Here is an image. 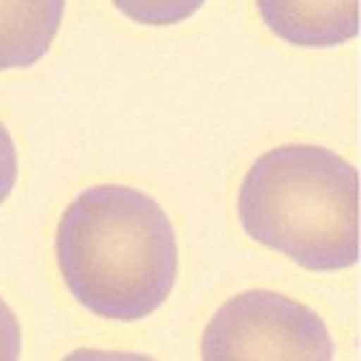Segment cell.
Masks as SVG:
<instances>
[{"label":"cell","mask_w":361,"mask_h":361,"mask_svg":"<svg viewBox=\"0 0 361 361\" xmlns=\"http://www.w3.org/2000/svg\"><path fill=\"white\" fill-rule=\"evenodd\" d=\"M56 261L71 295L116 322L151 317L169 298L180 269L169 216L127 185H95L66 206Z\"/></svg>","instance_id":"obj_1"},{"label":"cell","mask_w":361,"mask_h":361,"mask_svg":"<svg viewBox=\"0 0 361 361\" xmlns=\"http://www.w3.org/2000/svg\"><path fill=\"white\" fill-rule=\"evenodd\" d=\"M238 214L253 240L303 269L359 261V171L322 145H282L253 161Z\"/></svg>","instance_id":"obj_2"},{"label":"cell","mask_w":361,"mask_h":361,"mask_svg":"<svg viewBox=\"0 0 361 361\" xmlns=\"http://www.w3.org/2000/svg\"><path fill=\"white\" fill-rule=\"evenodd\" d=\"M330 330L317 311L274 290L221 303L203 330V361H332Z\"/></svg>","instance_id":"obj_3"},{"label":"cell","mask_w":361,"mask_h":361,"mask_svg":"<svg viewBox=\"0 0 361 361\" xmlns=\"http://www.w3.org/2000/svg\"><path fill=\"white\" fill-rule=\"evenodd\" d=\"M264 24L301 48H332L353 40L361 27V0H256Z\"/></svg>","instance_id":"obj_4"},{"label":"cell","mask_w":361,"mask_h":361,"mask_svg":"<svg viewBox=\"0 0 361 361\" xmlns=\"http://www.w3.org/2000/svg\"><path fill=\"white\" fill-rule=\"evenodd\" d=\"M66 0H0V71L27 69L51 51Z\"/></svg>","instance_id":"obj_5"},{"label":"cell","mask_w":361,"mask_h":361,"mask_svg":"<svg viewBox=\"0 0 361 361\" xmlns=\"http://www.w3.org/2000/svg\"><path fill=\"white\" fill-rule=\"evenodd\" d=\"M127 19L145 27H171L195 16L206 0H111Z\"/></svg>","instance_id":"obj_6"},{"label":"cell","mask_w":361,"mask_h":361,"mask_svg":"<svg viewBox=\"0 0 361 361\" xmlns=\"http://www.w3.org/2000/svg\"><path fill=\"white\" fill-rule=\"evenodd\" d=\"M21 324L11 306L0 298V361H19Z\"/></svg>","instance_id":"obj_7"},{"label":"cell","mask_w":361,"mask_h":361,"mask_svg":"<svg viewBox=\"0 0 361 361\" xmlns=\"http://www.w3.org/2000/svg\"><path fill=\"white\" fill-rule=\"evenodd\" d=\"M16 174H19V159H16V148L11 140L8 130L0 121V206L8 201L11 190L16 185Z\"/></svg>","instance_id":"obj_8"},{"label":"cell","mask_w":361,"mask_h":361,"mask_svg":"<svg viewBox=\"0 0 361 361\" xmlns=\"http://www.w3.org/2000/svg\"><path fill=\"white\" fill-rule=\"evenodd\" d=\"M63 361H156L151 356L132 351H101V348H80V351L69 353Z\"/></svg>","instance_id":"obj_9"}]
</instances>
